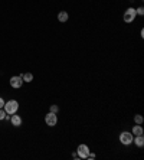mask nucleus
I'll return each instance as SVG.
<instances>
[{"label":"nucleus","instance_id":"1","mask_svg":"<svg viewBox=\"0 0 144 160\" xmlns=\"http://www.w3.org/2000/svg\"><path fill=\"white\" fill-rule=\"evenodd\" d=\"M3 110L6 111V114L12 116V114H14V113H18V110H19V102L16 101V100H9L7 102H5V107H3Z\"/></svg>","mask_w":144,"mask_h":160},{"label":"nucleus","instance_id":"11","mask_svg":"<svg viewBox=\"0 0 144 160\" xmlns=\"http://www.w3.org/2000/svg\"><path fill=\"white\" fill-rule=\"evenodd\" d=\"M22 78H23V82H32V81H33V74L26 72V74H23L22 75Z\"/></svg>","mask_w":144,"mask_h":160},{"label":"nucleus","instance_id":"17","mask_svg":"<svg viewBox=\"0 0 144 160\" xmlns=\"http://www.w3.org/2000/svg\"><path fill=\"white\" fill-rule=\"evenodd\" d=\"M5 100H3V98H2V97H0V108H3V107H5Z\"/></svg>","mask_w":144,"mask_h":160},{"label":"nucleus","instance_id":"5","mask_svg":"<svg viewBox=\"0 0 144 160\" xmlns=\"http://www.w3.org/2000/svg\"><path fill=\"white\" fill-rule=\"evenodd\" d=\"M88 153H89V147L87 144H79L78 149H76V154H78V159H87Z\"/></svg>","mask_w":144,"mask_h":160},{"label":"nucleus","instance_id":"12","mask_svg":"<svg viewBox=\"0 0 144 160\" xmlns=\"http://www.w3.org/2000/svg\"><path fill=\"white\" fill-rule=\"evenodd\" d=\"M143 121H144L143 116H140V114H135L134 116V123L135 124H143Z\"/></svg>","mask_w":144,"mask_h":160},{"label":"nucleus","instance_id":"18","mask_svg":"<svg viewBox=\"0 0 144 160\" xmlns=\"http://www.w3.org/2000/svg\"><path fill=\"white\" fill-rule=\"evenodd\" d=\"M130 2H134V0H130Z\"/></svg>","mask_w":144,"mask_h":160},{"label":"nucleus","instance_id":"7","mask_svg":"<svg viewBox=\"0 0 144 160\" xmlns=\"http://www.w3.org/2000/svg\"><path fill=\"white\" fill-rule=\"evenodd\" d=\"M10 123H12L13 127H20V125H22V117L18 116V114L14 113V114L10 116Z\"/></svg>","mask_w":144,"mask_h":160},{"label":"nucleus","instance_id":"9","mask_svg":"<svg viewBox=\"0 0 144 160\" xmlns=\"http://www.w3.org/2000/svg\"><path fill=\"white\" fill-rule=\"evenodd\" d=\"M131 133H133V136H143L144 130H143V127H141V124H135L134 127H133V130H131Z\"/></svg>","mask_w":144,"mask_h":160},{"label":"nucleus","instance_id":"2","mask_svg":"<svg viewBox=\"0 0 144 160\" xmlns=\"http://www.w3.org/2000/svg\"><path fill=\"white\" fill-rule=\"evenodd\" d=\"M133 138H134V136H133L131 131H122V133H120V143L124 144V146L131 144L133 143Z\"/></svg>","mask_w":144,"mask_h":160},{"label":"nucleus","instance_id":"16","mask_svg":"<svg viewBox=\"0 0 144 160\" xmlns=\"http://www.w3.org/2000/svg\"><path fill=\"white\" fill-rule=\"evenodd\" d=\"M87 159H89V160H94L95 159V154H94V153H91V151H89V153H88V157Z\"/></svg>","mask_w":144,"mask_h":160},{"label":"nucleus","instance_id":"6","mask_svg":"<svg viewBox=\"0 0 144 160\" xmlns=\"http://www.w3.org/2000/svg\"><path fill=\"white\" fill-rule=\"evenodd\" d=\"M22 85H23L22 75H14L10 78V87H12V88H20Z\"/></svg>","mask_w":144,"mask_h":160},{"label":"nucleus","instance_id":"10","mask_svg":"<svg viewBox=\"0 0 144 160\" xmlns=\"http://www.w3.org/2000/svg\"><path fill=\"white\" fill-rule=\"evenodd\" d=\"M133 143H135V146L137 147H143L144 146V137L143 136H134Z\"/></svg>","mask_w":144,"mask_h":160},{"label":"nucleus","instance_id":"15","mask_svg":"<svg viewBox=\"0 0 144 160\" xmlns=\"http://www.w3.org/2000/svg\"><path fill=\"white\" fill-rule=\"evenodd\" d=\"M5 118H6V111L3 110V108H0V121L5 120Z\"/></svg>","mask_w":144,"mask_h":160},{"label":"nucleus","instance_id":"14","mask_svg":"<svg viewBox=\"0 0 144 160\" xmlns=\"http://www.w3.org/2000/svg\"><path fill=\"white\" fill-rule=\"evenodd\" d=\"M135 14H138V16H143V14H144L143 6H140V7H137V9H135Z\"/></svg>","mask_w":144,"mask_h":160},{"label":"nucleus","instance_id":"13","mask_svg":"<svg viewBox=\"0 0 144 160\" xmlns=\"http://www.w3.org/2000/svg\"><path fill=\"white\" fill-rule=\"evenodd\" d=\"M49 110H51V113H55V114H58V113H59V107H58L56 104H52Z\"/></svg>","mask_w":144,"mask_h":160},{"label":"nucleus","instance_id":"4","mask_svg":"<svg viewBox=\"0 0 144 160\" xmlns=\"http://www.w3.org/2000/svg\"><path fill=\"white\" fill-rule=\"evenodd\" d=\"M45 123H46V125H49V127H55V125L58 124V116L55 113L49 111L48 114L45 116Z\"/></svg>","mask_w":144,"mask_h":160},{"label":"nucleus","instance_id":"8","mask_svg":"<svg viewBox=\"0 0 144 160\" xmlns=\"http://www.w3.org/2000/svg\"><path fill=\"white\" fill-rule=\"evenodd\" d=\"M68 19H69V14H68V12H65V10H62V12L58 13V20L61 23H66Z\"/></svg>","mask_w":144,"mask_h":160},{"label":"nucleus","instance_id":"3","mask_svg":"<svg viewBox=\"0 0 144 160\" xmlns=\"http://www.w3.org/2000/svg\"><path fill=\"white\" fill-rule=\"evenodd\" d=\"M135 9L134 7H128V9L124 12V16H122V19H124V22L125 23H133L135 19Z\"/></svg>","mask_w":144,"mask_h":160}]
</instances>
